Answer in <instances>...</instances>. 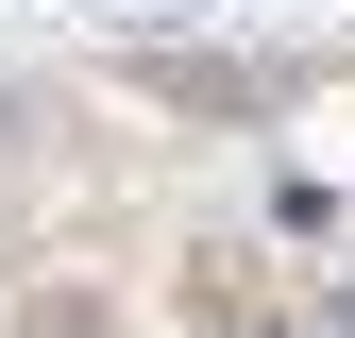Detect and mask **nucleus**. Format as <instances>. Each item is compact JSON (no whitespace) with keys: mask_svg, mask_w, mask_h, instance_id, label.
<instances>
[{"mask_svg":"<svg viewBox=\"0 0 355 338\" xmlns=\"http://www.w3.org/2000/svg\"><path fill=\"white\" fill-rule=\"evenodd\" d=\"M237 338H304V321H237Z\"/></svg>","mask_w":355,"mask_h":338,"instance_id":"nucleus-1","label":"nucleus"}]
</instances>
